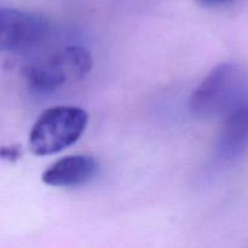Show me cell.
Masks as SVG:
<instances>
[{"mask_svg":"<svg viewBox=\"0 0 248 248\" xmlns=\"http://www.w3.org/2000/svg\"><path fill=\"white\" fill-rule=\"evenodd\" d=\"M200 6L208 7V9H215V7H223L232 4L234 0H195Z\"/></svg>","mask_w":248,"mask_h":248,"instance_id":"8","label":"cell"},{"mask_svg":"<svg viewBox=\"0 0 248 248\" xmlns=\"http://www.w3.org/2000/svg\"><path fill=\"white\" fill-rule=\"evenodd\" d=\"M87 113L75 106H56L40 114L29 133V150L46 156L72 147L84 135Z\"/></svg>","mask_w":248,"mask_h":248,"instance_id":"3","label":"cell"},{"mask_svg":"<svg viewBox=\"0 0 248 248\" xmlns=\"http://www.w3.org/2000/svg\"><path fill=\"white\" fill-rule=\"evenodd\" d=\"M99 165L89 155H70L53 162L44 171L41 179L55 188H78L98 174Z\"/></svg>","mask_w":248,"mask_h":248,"instance_id":"5","label":"cell"},{"mask_svg":"<svg viewBox=\"0 0 248 248\" xmlns=\"http://www.w3.org/2000/svg\"><path fill=\"white\" fill-rule=\"evenodd\" d=\"M248 101V70L235 63L213 68L198 85L189 101L190 113L201 120L223 119Z\"/></svg>","mask_w":248,"mask_h":248,"instance_id":"1","label":"cell"},{"mask_svg":"<svg viewBox=\"0 0 248 248\" xmlns=\"http://www.w3.org/2000/svg\"><path fill=\"white\" fill-rule=\"evenodd\" d=\"M216 150L225 161L240 159L248 150V101L223 118Z\"/></svg>","mask_w":248,"mask_h":248,"instance_id":"6","label":"cell"},{"mask_svg":"<svg viewBox=\"0 0 248 248\" xmlns=\"http://www.w3.org/2000/svg\"><path fill=\"white\" fill-rule=\"evenodd\" d=\"M92 68L89 51L79 45H68L47 57L23 68L27 86L39 94H50L68 82L84 79Z\"/></svg>","mask_w":248,"mask_h":248,"instance_id":"2","label":"cell"},{"mask_svg":"<svg viewBox=\"0 0 248 248\" xmlns=\"http://www.w3.org/2000/svg\"><path fill=\"white\" fill-rule=\"evenodd\" d=\"M19 149L17 147H2L0 148V160H6V161H16L18 159Z\"/></svg>","mask_w":248,"mask_h":248,"instance_id":"7","label":"cell"},{"mask_svg":"<svg viewBox=\"0 0 248 248\" xmlns=\"http://www.w3.org/2000/svg\"><path fill=\"white\" fill-rule=\"evenodd\" d=\"M50 33L43 16L24 10L0 7V52L19 53L43 44Z\"/></svg>","mask_w":248,"mask_h":248,"instance_id":"4","label":"cell"}]
</instances>
